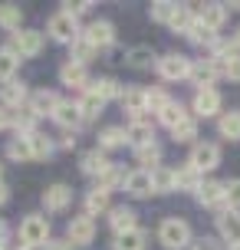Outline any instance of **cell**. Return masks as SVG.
Instances as JSON below:
<instances>
[{"label":"cell","mask_w":240,"mask_h":250,"mask_svg":"<svg viewBox=\"0 0 240 250\" xmlns=\"http://www.w3.org/2000/svg\"><path fill=\"white\" fill-rule=\"evenodd\" d=\"M82 37H86L96 50H105V46L115 43V26L109 23V20H92V23L82 30Z\"/></svg>","instance_id":"cell-11"},{"label":"cell","mask_w":240,"mask_h":250,"mask_svg":"<svg viewBox=\"0 0 240 250\" xmlns=\"http://www.w3.org/2000/svg\"><path fill=\"white\" fill-rule=\"evenodd\" d=\"M168 102H171V99L164 96V89H148V112H152V115H158Z\"/></svg>","instance_id":"cell-48"},{"label":"cell","mask_w":240,"mask_h":250,"mask_svg":"<svg viewBox=\"0 0 240 250\" xmlns=\"http://www.w3.org/2000/svg\"><path fill=\"white\" fill-rule=\"evenodd\" d=\"M96 53H99V50H96V46H92L86 37H79V40H73V43H69V60L79 62V66L92 62V60H96Z\"/></svg>","instance_id":"cell-31"},{"label":"cell","mask_w":240,"mask_h":250,"mask_svg":"<svg viewBox=\"0 0 240 250\" xmlns=\"http://www.w3.org/2000/svg\"><path fill=\"white\" fill-rule=\"evenodd\" d=\"M125 191L132 194V198H152V194H155L152 171H141V168L128 171V178H125Z\"/></svg>","instance_id":"cell-16"},{"label":"cell","mask_w":240,"mask_h":250,"mask_svg":"<svg viewBox=\"0 0 240 250\" xmlns=\"http://www.w3.org/2000/svg\"><path fill=\"white\" fill-rule=\"evenodd\" d=\"M17 69H20V56L3 46V50H0V83H3V86H7V83H13Z\"/></svg>","instance_id":"cell-36"},{"label":"cell","mask_w":240,"mask_h":250,"mask_svg":"<svg viewBox=\"0 0 240 250\" xmlns=\"http://www.w3.org/2000/svg\"><path fill=\"white\" fill-rule=\"evenodd\" d=\"M220 76V69H217V62L214 60H201V62H194L191 66V83H194V89L201 92V89H214V79Z\"/></svg>","instance_id":"cell-12"},{"label":"cell","mask_w":240,"mask_h":250,"mask_svg":"<svg viewBox=\"0 0 240 250\" xmlns=\"http://www.w3.org/2000/svg\"><path fill=\"white\" fill-rule=\"evenodd\" d=\"M0 185H3V162H0Z\"/></svg>","instance_id":"cell-58"},{"label":"cell","mask_w":240,"mask_h":250,"mask_svg":"<svg viewBox=\"0 0 240 250\" xmlns=\"http://www.w3.org/2000/svg\"><path fill=\"white\" fill-rule=\"evenodd\" d=\"M230 250H240V244H237V247H230Z\"/></svg>","instance_id":"cell-59"},{"label":"cell","mask_w":240,"mask_h":250,"mask_svg":"<svg viewBox=\"0 0 240 250\" xmlns=\"http://www.w3.org/2000/svg\"><path fill=\"white\" fill-rule=\"evenodd\" d=\"M198 20H201L211 33H217V30L224 26V20H227V7H224V3H201V7H198Z\"/></svg>","instance_id":"cell-19"},{"label":"cell","mask_w":240,"mask_h":250,"mask_svg":"<svg viewBox=\"0 0 240 250\" xmlns=\"http://www.w3.org/2000/svg\"><path fill=\"white\" fill-rule=\"evenodd\" d=\"M33 125H37V115L30 112V105H23V109H17V112H13L10 128H17V135L30 138V135H33Z\"/></svg>","instance_id":"cell-33"},{"label":"cell","mask_w":240,"mask_h":250,"mask_svg":"<svg viewBox=\"0 0 240 250\" xmlns=\"http://www.w3.org/2000/svg\"><path fill=\"white\" fill-rule=\"evenodd\" d=\"M109 158H105V151H99V148H92V151H86L82 155V162H79V168H82V175H89V178H102L105 171H109Z\"/></svg>","instance_id":"cell-20"},{"label":"cell","mask_w":240,"mask_h":250,"mask_svg":"<svg viewBox=\"0 0 240 250\" xmlns=\"http://www.w3.org/2000/svg\"><path fill=\"white\" fill-rule=\"evenodd\" d=\"M194 198H198L201 208H211V211H217V214L227 211V191H224L220 181H201V188L194 191Z\"/></svg>","instance_id":"cell-7"},{"label":"cell","mask_w":240,"mask_h":250,"mask_svg":"<svg viewBox=\"0 0 240 250\" xmlns=\"http://www.w3.org/2000/svg\"><path fill=\"white\" fill-rule=\"evenodd\" d=\"M73 204V191L66 185H50L46 191H43V208L50 214H60V211H66Z\"/></svg>","instance_id":"cell-14"},{"label":"cell","mask_w":240,"mask_h":250,"mask_svg":"<svg viewBox=\"0 0 240 250\" xmlns=\"http://www.w3.org/2000/svg\"><path fill=\"white\" fill-rule=\"evenodd\" d=\"M184 37H188L191 43H198V46H211V43L217 40V33H211V30H207V26L198 20V13H194V23H191V30L184 33Z\"/></svg>","instance_id":"cell-42"},{"label":"cell","mask_w":240,"mask_h":250,"mask_svg":"<svg viewBox=\"0 0 240 250\" xmlns=\"http://www.w3.org/2000/svg\"><path fill=\"white\" fill-rule=\"evenodd\" d=\"M46 33H50L56 43H73V40L82 37V30H79V20L73 13H53L50 20H46Z\"/></svg>","instance_id":"cell-3"},{"label":"cell","mask_w":240,"mask_h":250,"mask_svg":"<svg viewBox=\"0 0 240 250\" xmlns=\"http://www.w3.org/2000/svg\"><path fill=\"white\" fill-rule=\"evenodd\" d=\"M178 7H181V3H175V0H155L148 13H152L155 23H164V26H168V23H171V17L178 13Z\"/></svg>","instance_id":"cell-39"},{"label":"cell","mask_w":240,"mask_h":250,"mask_svg":"<svg viewBox=\"0 0 240 250\" xmlns=\"http://www.w3.org/2000/svg\"><path fill=\"white\" fill-rule=\"evenodd\" d=\"M20 23H23V10H20L17 3H0V26L10 30V33H17Z\"/></svg>","instance_id":"cell-35"},{"label":"cell","mask_w":240,"mask_h":250,"mask_svg":"<svg viewBox=\"0 0 240 250\" xmlns=\"http://www.w3.org/2000/svg\"><path fill=\"white\" fill-rule=\"evenodd\" d=\"M122 145H128V142H125V128H119V125H109V128H102V132H99V151L122 148Z\"/></svg>","instance_id":"cell-32"},{"label":"cell","mask_w":240,"mask_h":250,"mask_svg":"<svg viewBox=\"0 0 240 250\" xmlns=\"http://www.w3.org/2000/svg\"><path fill=\"white\" fill-rule=\"evenodd\" d=\"M217 230H220V237H224V244H230V247H237L240 244V211H224L217 214Z\"/></svg>","instance_id":"cell-15"},{"label":"cell","mask_w":240,"mask_h":250,"mask_svg":"<svg viewBox=\"0 0 240 250\" xmlns=\"http://www.w3.org/2000/svg\"><path fill=\"white\" fill-rule=\"evenodd\" d=\"M125 142L132 145V148H145V145H152V142H155V122H148L145 115L132 119L128 128H125Z\"/></svg>","instance_id":"cell-9"},{"label":"cell","mask_w":240,"mask_h":250,"mask_svg":"<svg viewBox=\"0 0 240 250\" xmlns=\"http://www.w3.org/2000/svg\"><path fill=\"white\" fill-rule=\"evenodd\" d=\"M76 145V132H66L63 138H60V148H73Z\"/></svg>","instance_id":"cell-53"},{"label":"cell","mask_w":240,"mask_h":250,"mask_svg":"<svg viewBox=\"0 0 240 250\" xmlns=\"http://www.w3.org/2000/svg\"><path fill=\"white\" fill-rule=\"evenodd\" d=\"M7 158H13V162H33V148H30V138L17 135L13 142H7Z\"/></svg>","instance_id":"cell-38"},{"label":"cell","mask_w":240,"mask_h":250,"mask_svg":"<svg viewBox=\"0 0 240 250\" xmlns=\"http://www.w3.org/2000/svg\"><path fill=\"white\" fill-rule=\"evenodd\" d=\"M184 119H188V112H184V105H181V102H168V105H164L161 112H158V122L161 125H168V128H175V125H181L184 122Z\"/></svg>","instance_id":"cell-37"},{"label":"cell","mask_w":240,"mask_h":250,"mask_svg":"<svg viewBox=\"0 0 240 250\" xmlns=\"http://www.w3.org/2000/svg\"><path fill=\"white\" fill-rule=\"evenodd\" d=\"M224 7H227V10H240V0L237 3H224Z\"/></svg>","instance_id":"cell-57"},{"label":"cell","mask_w":240,"mask_h":250,"mask_svg":"<svg viewBox=\"0 0 240 250\" xmlns=\"http://www.w3.org/2000/svg\"><path fill=\"white\" fill-rule=\"evenodd\" d=\"M53 122H56V125H63L66 132H76L79 125H82V115H79V102L63 99L60 105H56V112H53Z\"/></svg>","instance_id":"cell-17"},{"label":"cell","mask_w":240,"mask_h":250,"mask_svg":"<svg viewBox=\"0 0 240 250\" xmlns=\"http://www.w3.org/2000/svg\"><path fill=\"white\" fill-rule=\"evenodd\" d=\"M171 138L175 142H198V122H194V115H188L181 125L171 128Z\"/></svg>","instance_id":"cell-46"},{"label":"cell","mask_w":240,"mask_h":250,"mask_svg":"<svg viewBox=\"0 0 240 250\" xmlns=\"http://www.w3.org/2000/svg\"><path fill=\"white\" fill-rule=\"evenodd\" d=\"M89 89H92V92H96V96H99V99H122V86H119V83H115L112 76H102V79H92V83H89Z\"/></svg>","instance_id":"cell-30"},{"label":"cell","mask_w":240,"mask_h":250,"mask_svg":"<svg viewBox=\"0 0 240 250\" xmlns=\"http://www.w3.org/2000/svg\"><path fill=\"white\" fill-rule=\"evenodd\" d=\"M92 237H96V221H92L89 214H79V217L69 221V227H66V240H69L73 247H89Z\"/></svg>","instance_id":"cell-8"},{"label":"cell","mask_w":240,"mask_h":250,"mask_svg":"<svg viewBox=\"0 0 240 250\" xmlns=\"http://www.w3.org/2000/svg\"><path fill=\"white\" fill-rule=\"evenodd\" d=\"M119 102H122V109H125L132 119L148 115V89H141V86H125Z\"/></svg>","instance_id":"cell-10"},{"label":"cell","mask_w":240,"mask_h":250,"mask_svg":"<svg viewBox=\"0 0 240 250\" xmlns=\"http://www.w3.org/2000/svg\"><path fill=\"white\" fill-rule=\"evenodd\" d=\"M7 201H10V188H7V185H0V208H3Z\"/></svg>","instance_id":"cell-54"},{"label":"cell","mask_w":240,"mask_h":250,"mask_svg":"<svg viewBox=\"0 0 240 250\" xmlns=\"http://www.w3.org/2000/svg\"><path fill=\"white\" fill-rule=\"evenodd\" d=\"M145 244H148V234H145L141 227L125 230V234H115V240H112L115 250H145Z\"/></svg>","instance_id":"cell-24"},{"label":"cell","mask_w":240,"mask_h":250,"mask_svg":"<svg viewBox=\"0 0 240 250\" xmlns=\"http://www.w3.org/2000/svg\"><path fill=\"white\" fill-rule=\"evenodd\" d=\"M191 23H194V10H191L188 3H181V7H178V13L171 17V23H168V26H171L175 33H188Z\"/></svg>","instance_id":"cell-45"},{"label":"cell","mask_w":240,"mask_h":250,"mask_svg":"<svg viewBox=\"0 0 240 250\" xmlns=\"http://www.w3.org/2000/svg\"><path fill=\"white\" fill-rule=\"evenodd\" d=\"M46 250H73V244H69V240H50Z\"/></svg>","instance_id":"cell-52"},{"label":"cell","mask_w":240,"mask_h":250,"mask_svg":"<svg viewBox=\"0 0 240 250\" xmlns=\"http://www.w3.org/2000/svg\"><path fill=\"white\" fill-rule=\"evenodd\" d=\"M60 83H63L66 89H82V86H89L86 66H79V62L66 60V62H63V69H60Z\"/></svg>","instance_id":"cell-21"},{"label":"cell","mask_w":240,"mask_h":250,"mask_svg":"<svg viewBox=\"0 0 240 250\" xmlns=\"http://www.w3.org/2000/svg\"><path fill=\"white\" fill-rule=\"evenodd\" d=\"M152 185H155V194H171L175 191V168H155Z\"/></svg>","instance_id":"cell-40"},{"label":"cell","mask_w":240,"mask_h":250,"mask_svg":"<svg viewBox=\"0 0 240 250\" xmlns=\"http://www.w3.org/2000/svg\"><path fill=\"white\" fill-rule=\"evenodd\" d=\"M89 10H92V3H89V0H82V3H69V0H66V3H63V13H73L76 20L82 17V13H89Z\"/></svg>","instance_id":"cell-49"},{"label":"cell","mask_w":240,"mask_h":250,"mask_svg":"<svg viewBox=\"0 0 240 250\" xmlns=\"http://www.w3.org/2000/svg\"><path fill=\"white\" fill-rule=\"evenodd\" d=\"M60 102H63V99H60L53 89H37V92L30 96L26 105H30V112L37 115V119H43V115H50V119H53V112H56V105H60Z\"/></svg>","instance_id":"cell-13"},{"label":"cell","mask_w":240,"mask_h":250,"mask_svg":"<svg viewBox=\"0 0 240 250\" xmlns=\"http://www.w3.org/2000/svg\"><path fill=\"white\" fill-rule=\"evenodd\" d=\"M204 181V175H198L191 165H181L175 168V191H198Z\"/></svg>","instance_id":"cell-25"},{"label":"cell","mask_w":240,"mask_h":250,"mask_svg":"<svg viewBox=\"0 0 240 250\" xmlns=\"http://www.w3.org/2000/svg\"><path fill=\"white\" fill-rule=\"evenodd\" d=\"M158 240H161V247L168 250H181L191 244V224L184 217H164L161 227H158Z\"/></svg>","instance_id":"cell-2"},{"label":"cell","mask_w":240,"mask_h":250,"mask_svg":"<svg viewBox=\"0 0 240 250\" xmlns=\"http://www.w3.org/2000/svg\"><path fill=\"white\" fill-rule=\"evenodd\" d=\"M194 250H224V247H220V240H214V237H201L194 244Z\"/></svg>","instance_id":"cell-50"},{"label":"cell","mask_w":240,"mask_h":250,"mask_svg":"<svg viewBox=\"0 0 240 250\" xmlns=\"http://www.w3.org/2000/svg\"><path fill=\"white\" fill-rule=\"evenodd\" d=\"M230 46H234V50L240 53V26H237V30H234V37H230Z\"/></svg>","instance_id":"cell-55"},{"label":"cell","mask_w":240,"mask_h":250,"mask_svg":"<svg viewBox=\"0 0 240 250\" xmlns=\"http://www.w3.org/2000/svg\"><path fill=\"white\" fill-rule=\"evenodd\" d=\"M43 43H46V37L40 30H17L10 37V43H7V50L23 60V56H40L43 53Z\"/></svg>","instance_id":"cell-4"},{"label":"cell","mask_w":240,"mask_h":250,"mask_svg":"<svg viewBox=\"0 0 240 250\" xmlns=\"http://www.w3.org/2000/svg\"><path fill=\"white\" fill-rule=\"evenodd\" d=\"M102 109H105V99H99L92 89H82V96H79V115H82V122L99 119Z\"/></svg>","instance_id":"cell-22"},{"label":"cell","mask_w":240,"mask_h":250,"mask_svg":"<svg viewBox=\"0 0 240 250\" xmlns=\"http://www.w3.org/2000/svg\"><path fill=\"white\" fill-rule=\"evenodd\" d=\"M7 247V224H3V221H0V250Z\"/></svg>","instance_id":"cell-56"},{"label":"cell","mask_w":240,"mask_h":250,"mask_svg":"<svg viewBox=\"0 0 240 250\" xmlns=\"http://www.w3.org/2000/svg\"><path fill=\"white\" fill-rule=\"evenodd\" d=\"M109 227H112L115 234L135 230V211H132V208H112V211H109Z\"/></svg>","instance_id":"cell-26"},{"label":"cell","mask_w":240,"mask_h":250,"mask_svg":"<svg viewBox=\"0 0 240 250\" xmlns=\"http://www.w3.org/2000/svg\"><path fill=\"white\" fill-rule=\"evenodd\" d=\"M30 148H33V162H46L53 155V138L43 135V132H33L30 135Z\"/></svg>","instance_id":"cell-41"},{"label":"cell","mask_w":240,"mask_h":250,"mask_svg":"<svg viewBox=\"0 0 240 250\" xmlns=\"http://www.w3.org/2000/svg\"><path fill=\"white\" fill-rule=\"evenodd\" d=\"M135 162H139L141 171H155V168H161V148L155 142L145 148H135Z\"/></svg>","instance_id":"cell-29"},{"label":"cell","mask_w":240,"mask_h":250,"mask_svg":"<svg viewBox=\"0 0 240 250\" xmlns=\"http://www.w3.org/2000/svg\"><path fill=\"white\" fill-rule=\"evenodd\" d=\"M191 66H194V62H191L188 56H181V53H168V56H161V60L155 62V69H158V76H161L164 83L188 79V76H191Z\"/></svg>","instance_id":"cell-5"},{"label":"cell","mask_w":240,"mask_h":250,"mask_svg":"<svg viewBox=\"0 0 240 250\" xmlns=\"http://www.w3.org/2000/svg\"><path fill=\"white\" fill-rule=\"evenodd\" d=\"M224 191H227V208L230 211H240V178L224 181Z\"/></svg>","instance_id":"cell-47"},{"label":"cell","mask_w":240,"mask_h":250,"mask_svg":"<svg viewBox=\"0 0 240 250\" xmlns=\"http://www.w3.org/2000/svg\"><path fill=\"white\" fill-rule=\"evenodd\" d=\"M20 244L30 250L50 244V221H46V214H26L20 221Z\"/></svg>","instance_id":"cell-1"},{"label":"cell","mask_w":240,"mask_h":250,"mask_svg":"<svg viewBox=\"0 0 240 250\" xmlns=\"http://www.w3.org/2000/svg\"><path fill=\"white\" fill-rule=\"evenodd\" d=\"M217 132L224 138H230V142H240V109H230V112L220 115L217 119Z\"/></svg>","instance_id":"cell-27"},{"label":"cell","mask_w":240,"mask_h":250,"mask_svg":"<svg viewBox=\"0 0 240 250\" xmlns=\"http://www.w3.org/2000/svg\"><path fill=\"white\" fill-rule=\"evenodd\" d=\"M125 62L135 66V69H145V66H152V62H158V60H155V53L148 50V46H135V50L125 53Z\"/></svg>","instance_id":"cell-44"},{"label":"cell","mask_w":240,"mask_h":250,"mask_svg":"<svg viewBox=\"0 0 240 250\" xmlns=\"http://www.w3.org/2000/svg\"><path fill=\"white\" fill-rule=\"evenodd\" d=\"M26 102H30V92H26L23 83L13 79V83H7V86L0 89V105H3V109H13V112H17V109H23Z\"/></svg>","instance_id":"cell-18"},{"label":"cell","mask_w":240,"mask_h":250,"mask_svg":"<svg viewBox=\"0 0 240 250\" xmlns=\"http://www.w3.org/2000/svg\"><path fill=\"white\" fill-rule=\"evenodd\" d=\"M217 69H220V76H227L230 83H240V53L230 50L224 60H217Z\"/></svg>","instance_id":"cell-43"},{"label":"cell","mask_w":240,"mask_h":250,"mask_svg":"<svg viewBox=\"0 0 240 250\" xmlns=\"http://www.w3.org/2000/svg\"><path fill=\"white\" fill-rule=\"evenodd\" d=\"M10 122H13V112L0 105V132H3V128H10Z\"/></svg>","instance_id":"cell-51"},{"label":"cell","mask_w":240,"mask_h":250,"mask_svg":"<svg viewBox=\"0 0 240 250\" xmlns=\"http://www.w3.org/2000/svg\"><path fill=\"white\" fill-rule=\"evenodd\" d=\"M220 112V92L217 89H201L194 96V115H217Z\"/></svg>","instance_id":"cell-23"},{"label":"cell","mask_w":240,"mask_h":250,"mask_svg":"<svg viewBox=\"0 0 240 250\" xmlns=\"http://www.w3.org/2000/svg\"><path fill=\"white\" fill-rule=\"evenodd\" d=\"M112 211V204H109V191H102V188H92L86 194V214L89 217H96V214H109Z\"/></svg>","instance_id":"cell-28"},{"label":"cell","mask_w":240,"mask_h":250,"mask_svg":"<svg viewBox=\"0 0 240 250\" xmlns=\"http://www.w3.org/2000/svg\"><path fill=\"white\" fill-rule=\"evenodd\" d=\"M125 178H128L125 165H109V171L99 178V188H102V191H115V188H125Z\"/></svg>","instance_id":"cell-34"},{"label":"cell","mask_w":240,"mask_h":250,"mask_svg":"<svg viewBox=\"0 0 240 250\" xmlns=\"http://www.w3.org/2000/svg\"><path fill=\"white\" fill-rule=\"evenodd\" d=\"M188 165L198 171V175H204V171H214L217 165H220V148H217L214 142H194Z\"/></svg>","instance_id":"cell-6"}]
</instances>
